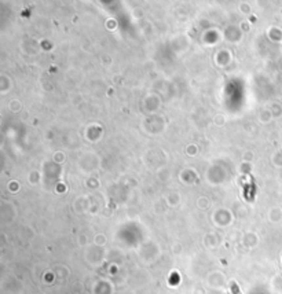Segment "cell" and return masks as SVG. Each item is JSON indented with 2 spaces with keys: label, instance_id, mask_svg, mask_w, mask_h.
I'll return each instance as SVG.
<instances>
[{
  "label": "cell",
  "instance_id": "obj_1",
  "mask_svg": "<svg viewBox=\"0 0 282 294\" xmlns=\"http://www.w3.org/2000/svg\"><path fill=\"white\" fill-rule=\"evenodd\" d=\"M230 289H231L233 294H241V292H239V289H238V286H237L235 282H230Z\"/></svg>",
  "mask_w": 282,
  "mask_h": 294
}]
</instances>
